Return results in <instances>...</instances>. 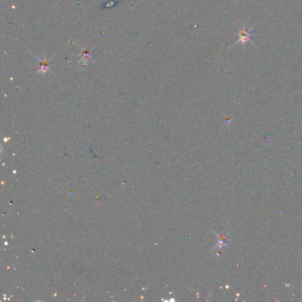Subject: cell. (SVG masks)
<instances>
[{
    "mask_svg": "<svg viewBox=\"0 0 302 302\" xmlns=\"http://www.w3.org/2000/svg\"><path fill=\"white\" fill-rule=\"evenodd\" d=\"M239 36H240L239 41L243 42L244 44H245V43H246L247 41L250 40V34L247 33V32L245 30V29H244L242 31H240V33H239Z\"/></svg>",
    "mask_w": 302,
    "mask_h": 302,
    "instance_id": "obj_1",
    "label": "cell"
}]
</instances>
